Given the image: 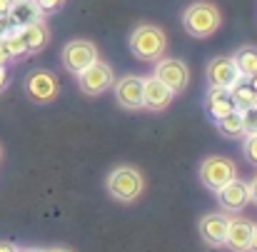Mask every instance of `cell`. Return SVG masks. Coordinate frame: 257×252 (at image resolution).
Segmentation results:
<instances>
[{
	"label": "cell",
	"mask_w": 257,
	"mask_h": 252,
	"mask_svg": "<svg viewBox=\"0 0 257 252\" xmlns=\"http://www.w3.org/2000/svg\"><path fill=\"white\" fill-rule=\"evenodd\" d=\"M143 80L140 75H125L115 85V97L125 110H140L143 107Z\"/></svg>",
	"instance_id": "obj_12"
},
{
	"label": "cell",
	"mask_w": 257,
	"mask_h": 252,
	"mask_svg": "<svg viewBox=\"0 0 257 252\" xmlns=\"http://www.w3.org/2000/svg\"><path fill=\"white\" fill-rule=\"evenodd\" d=\"M217 200H220L222 210H227V212H240V210H245V207L252 202L250 182L232 177L227 185H222V187L217 190Z\"/></svg>",
	"instance_id": "obj_9"
},
{
	"label": "cell",
	"mask_w": 257,
	"mask_h": 252,
	"mask_svg": "<svg viewBox=\"0 0 257 252\" xmlns=\"http://www.w3.org/2000/svg\"><path fill=\"white\" fill-rule=\"evenodd\" d=\"M250 252H257V225L252 230V240H250Z\"/></svg>",
	"instance_id": "obj_29"
},
{
	"label": "cell",
	"mask_w": 257,
	"mask_h": 252,
	"mask_svg": "<svg viewBox=\"0 0 257 252\" xmlns=\"http://www.w3.org/2000/svg\"><path fill=\"white\" fill-rule=\"evenodd\" d=\"M245 143H242V153L247 158V163L257 165V135H242Z\"/></svg>",
	"instance_id": "obj_23"
},
{
	"label": "cell",
	"mask_w": 257,
	"mask_h": 252,
	"mask_svg": "<svg viewBox=\"0 0 257 252\" xmlns=\"http://www.w3.org/2000/svg\"><path fill=\"white\" fill-rule=\"evenodd\" d=\"M247 83H250V87L257 92V75H252V78H247Z\"/></svg>",
	"instance_id": "obj_31"
},
{
	"label": "cell",
	"mask_w": 257,
	"mask_h": 252,
	"mask_svg": "<svg viewBox=\"0 0 257 252\" xmlns=\"http://www.w3.org/2000/svg\"><path fill=\"white\" fill-rule=\"evenodd\" d=\"M13 0H0V15H8V8H10Z\"/></svg>",
	"instance_id": "obj_30"
},
{
	"label": "cell",
	"mask_w": 257,
	"mask_h": 252,
	"mask_svg": "<svg viewBox=\"0 0 257 252\" xmlns=\"http://www.w3.org/2000/svg\"><path fill=\"white\" fill-rule=\"evenodd\" d=\"M25 92L33 102H53L60 92V85H58V78L48 70H33L28 78H25Z\"/></svg>",
	"instance_id": "obj_7"
},
{
	"label": "cell",
	"mask_w": 257,
	"mask_h": 252,
	"mask_svg": "<svg viewBox=\"0 0 257 252\" xmlns=\"http://www.w3.org/2000/svg\"><path fill=\"white\" fill-rule=\"evenodd\" d=\"M250 195H252V202L257 205V177L250 182Z\"/></svg>",
	"instance_id": "obj_27"
},
{
	"label": "cell",
	"mask_w": 257,
	"mask_h": 252,
	"mask_svg": "<svg viewBox=\"0 0 257 252\" xmlns=\"http://www.w3.org/2000/svg\"><path fill=\"white\" fill-rule=\"evenodd\" d=\"M112 83H115L112 68L102 60H95L83 73H78V85L85 95H102L107 87H112Z\"/></svg>",
	"instance_id": "obj_6"
},
{
	"label": "cell",
	"mask_w": 257,
	"mask_h": 252,
	"mask_svg": "<svg viewBox=\"0 0 257 252\" xmlns=\"http://www.w3.org/2000/svg\"><path fill=\"white\" fill-rule=\"evenodd\" d=\"M60 60H63V65H65L68 73L78 75V73L85 70L87 65H92V63L97 60V48H95L90 40H70V43L63 48Z\"/></svg>",
	"instance_id": "obj_5"
},
{
	"label": "cell",
	"mask_w": 257,
	"mask_h": 252,
	"mask_svg": "<svg viewBox=\"0 0 257 252\" xmlns=\"http://www.w3.org/2000/svg\"><path fill=\"white\" fill-rule=\"evenodd\" d=\"M230 92H232V100H235V107L237 110H245V107H250V105H255V90L250 87V83L242 78L237 85H232L230 87Z\"/></svg>",
	"instance_id": "obj_20"
},
{
	"label": "cell",
	"mask_w": 257,
	"mask_h": 252,
	"mask_svg": "<svg viewBox=\"0 0 257 252\" xmlns=\"http://www.w3.org/2000/svg\"><path fill=\"white\" fill-rule=\"evenodd\" d=\"M40 18H43V10L38 8L35 0H13L8 8V20L13 28H23L33 20H40Z\"/></svg>",
	"instance_id": "obj_17"
},
{
	"label": "cell",
	"mask_w": 257,
	"mask_h": 252,
	"mask_svg": "<svg viewBox=\"0 0 257 252\" xmlns=\"http://www.w3.org/2000/svg\"><path fill=\"white\" fill-rule=\"evenodd\" d=\"M13 60V55H10V50H8V45H5V40L0 38V65H8Z\"/></svg>",
	"instance_id": "obj_25"
},
{
	"label": "cell",
	"mask_w": 257,
	"mask_h": 252,
	"mask_svg": "<svg viewBox=\"0 0 257 252\" xmlns=\"http://www.w3.org/2000/svg\"><path fill=\"white\" fill-rule=\"evenodd\" d=\"M232 60H235V65H237V70H240V75H242L245 80L257 75V48H252V45L240 48V50L232 55Z\"/></svg>",
	"instance_id": "obj_19"
},
{
	"label": "cell",
	"mask_w": 257,
	"mask_h": 252,
	"mask_svg": "<svg viewBox=\"0 0 257 252\" xmlns=\"http://www.w3.org/2000/svg\"><path fill=\"white\" fill-rule=\"evenodd\" d=\"M172 97H175V92L168 85L160 83L155 75L143 80V107H148L153 112H160V110H165L170 105Z\"/></svg>",
	"instance_id": "obj_13"
},
{
	"label": "cell",
	"mask_w": 257,
	"mask_h": 252,
	"mask_svg": "<svg viewBox=\"0 0 257 252\" xmlns=\"http://www.w3.org/2000/svg\"><path fill=\"white\" fill-rule=\"evenodd\" d=\"M0 158H3V150H0Z\"/></svg>",
	"instance_id": "obj_35"
},
{
	"label": "cell",
	"mask_w": 257,
	"mask_h": 252,
	"mask_svg": "<svg viewBox=\"0 0 257 252\" xmlns=\"http://www.w3.org/2000/svg\"><path fill=\"white\" fill-rule=\"evenodd\" d=\"M165 48H168V38L158 25L143 23L130 35V50L140 60H158V58H163Z\"/></svg>",
	"instance_id": "obj_2"
},
{
	"label": "cell",
	"mask_w": 257,
	"mask_h": 252,
	"mask_svg": "<svg viewBox=\"0 0 257 252\" xmlns=\"http://www.w3.org/2000/svg\"><path fill=\"white\" fill-rule=\"evenodd\" d=\"M0 252H18V247L10 242H0Z\"/></svg>",
	"instance_id": "obj_28"
},
{
	"label": "cell",
	"mask_w": 257,
	"mask_h": 252,
	"mask_svg": "<svg viewBox=\"0 0 257 252\" xmlns=\"http://www.w3.org/2000/svg\"><path fill=\"white\" fill-rule=\"evenodd\" d=\"M10 28H13V25H10L8 15H0V38H5V33H8Z\"/></svg>",
	"instance_id": "obj_26"
},
{
	"label": "cell",
	"mask_w": 257,
	"mask_h": 252,
	"mask_svg": "<svg viewBox=\"0 0 257 252\" xmlns=\"http://www.w3.org/2000/svg\"><path fill=\"white\" fill-rule=\"evenodd\" d=\"M240 115H242L245 135H257V105H250V107L240 110Z\"/></svg>",
	"instance_id": "obj_22"
},
{
	"label": "cell",
	"mask_w": 257,
	"mask_h": 252,
	"mask_svg": "<svg viewBox=\"0 0 257 252\" xmlns=\"http://www.w3.org/2000/svg\"><path fill=\"white\" fill-rule=\"evenodd\" d=\"M35 3H38V8H40L43 13H53V10L63 8V3H65V0H35Z\"/></svg>",
	"instance_id": "obj_24"
},
{
	"label": "cell",
	"mask_w": 257,
	"mask_h": 252,
	"mask_svg": "<svg viewBox=\"0 0 257 252\" xmlns=\"http://www.w3.org/2000/svg\"><path fill=\"white\" fill-rule=\"evenodd\" d=\"M18 252H48V250H43V247H25V250H18Z\"/></svg>",
	"instance_id": "obj_32"
},
{
	"label": "cell",
	"mask_w": 257,
	"mask_h": 252,
	"mask_svg": "<svg viewBox=\"0 0 257 252\" xmlns=\"http://www.w3.org/2000/svg\"><path fill=\"white\" fill-rule=\"evenodd\" d=\"M255 225L245 217H230L227 220V235H225V247L232 252H250V240H252Z\"/></svg>",
	"instance_id": "obj_14"
},
{
	"label": "cell",
	"mask_w": 257,
	"mask_h": 252,
	"mask_svg": "<svg viewBox=\"0 0 257 252\" xmlns=\"http://www.w3.org/2000/svg\"><path fill=\"white\" fill-rule=\"evenodd\" d=\"M207 80H210V85H215V87H232V85H237L242 80V75H240L235 60L222 55V58H212L210 60V65H207Z\"/></svg>",
	"instance_id": "obj_10"
},
{
	"label": "cell",
	"mask_w": 257,
	"mask_h": 252,
	"mask_svg": "<svg viewBox=\"0 0 257 252\" xmlns=\"http://www.w3.org/2000/svg\"><path fill=\"white\" fill-rule=\"evenodd\" d=\"M48 252H70V250H65V247H53V250H48Z\"/></svg>",
	"instance_id": "obj_33"
},
{
	"label": "cell",
	"mask_w": 257,
	"mask_h": 252,
	"mask_svg": "<svg viewBox=\"0 0 257 252\" xmlns=\"http://www.w3.org/2000/svg\"><path fill=\"white\" fill-rule=\"evenodd\" d=\"M232 177H237V168H235V163H232L230 158L212 155V158L202 160V165H200V182H202L207 190H212V192H217V190H220L222 185H227Z\"/></svg>",
	"instance_id": "obj_4"
},
{
	"label": "cell",
	"mask_w": 257,
	"mask_h": 252,
	"mask_svg": "<svg viewBox=\"0 0 257 252\" xmlns=\"http://www.w3.org/2000/svg\"><path fill=\"white\" fill-rule=\"evenodd\" d=\"M3 40H5V45H8L13 60H15V58H23V55L28 53V48H25V43H23V38H20V33H18V28H10Z\"/></svg>",
	"instance_id": "obj_21"
},
{
	"label": "cell",
	"mask_w": 257,
	"mask_h": 252,
	"mask_svg": "<svg viewBox=\"0 0 257 252\" xmlns=\"http://www.w3.org/2000/svg\"><path fill=\"white\" fill-rule=\"evenodd\" d=\"M145 190V177L143 172L130 165H120L107 175V192L120 200V202H133L143 195Z\"/></svg>",
	"instance_id": "obj_3"
},
{
	"label": "cell",
	"mask_w": 257,
	"mask_h": 252,
	"mask_svg": "<svg viewBox=\"0 0 257 252\" xmlns=\"http://www.w3.org/2000/svg\"><path fill=\"white\" fill-rule=\"evenodd\" d=\"M18 33H20V38H23L28 53H40V50L48 45V40H50V30H48V25L43 23V18H40V20H33V23H28V25H23V28H18Z\"/></svg>",
	"instance_id": "obj_16"
},
{
	"label": "cell",
	"mask_w": 257,
	"mask_h": 252,
	"mask_svg": "<svg viewBox=\"0 0 257 252\" xmlns=\"http://www.w3.org/2000/svg\"><path fill=\"white\" fill-rule=\"evenodd\" d=\"M227 215L225 212H207L200 220V237L205 245L210 247H222L225 245V235H227Z\"/></svg>",
	"instance_id": "obj_11"
},
{
	"label": "cell",
	"mask_w": 257,
	"mask_h": 252,
	"mask_svg": "<svg viewBox=\"0 0 257 252\" xmlns=\"http://www.w3.org/2000/svg\"><path fill=\"white\" fill-rule=\"evenodd\" d=\"M155 78L163 85H168L172 92H182L187 87V80H190V70L182 60L177 58H158L155 60Z\"/></svg>",
	"instance_id": "obj_8"
},
{
	"label": "cell",
	"mask_w": 257,
	"mask_h": 252,
	"mask_svg": "<svg viewBox=\"0 0 257 252\" xmlns=\"http://www.w3.org/2000/svg\"><path fill=\"white\" fill-rule=\"evenodd\" d=\"M255 105H257V95H255Z\"/></svg>",
	"instance_id": "obj_34"
},
{
	"label": "cell",
	"mask_w": 257,
	"mask_h": 252,
	"mask_svg": "<svg viewBox=\"0 0 257 252\" xmlns=\"http://www.w3.org/2000/svg\"><path fill=\"white\" fill-rule=\"evenodd\" d=\"M205 110H207V115H210L212 120H217V117H222V115L237 110L230 87H215V85H210V90H207V95H205Z\"/></svg>",
	"instance_id": "obj_15"
},
{
	"label": "cell",
	"mask_w": 257,
	"mask_h": 252,
	"mask_svg": "<svg viewBox=\"0 0 257 252\" xmlns=\"http://www.w3.org/2000/svg\"><path fill=\"white\" fill-rule=\"evenodd\" d=\"M220 23H222V15H220L217 5H212L207 0H197V3L187 5L182 13V28L192 38H210L220 28Z\"/></svg>",
	"instance_id": "obj_1"
},
{
	"label": "cell",
	"mask_w": 257,
	"mask_h": 252,
	"mask_svg": "<svg viewBox=\"0 0 257 252\" xmlns=\"http://www.w3.org/2000/svg\"><path fill=\"white\" fill-rule=\"evenodd\" d=\"M215 125H217V133H220L222 138H227V140H237V138H242V135H245L240 110H232V112H227V115L217 117V120H215Z\"/></svg>",
	"instance_id": "obj_18"
}]
</instances>
